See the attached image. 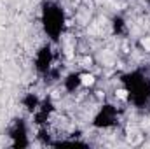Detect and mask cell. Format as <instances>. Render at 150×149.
<instances>
[{"mask_svg":"<svg viewBox=\"0 0 150 149\" xmlns=\"http://www.w3.org/2000/svg\"><path fill=\"white\" fill-rule=\"evenodd\" d=\"M93 82H94V77H93V75H82V84H84V86H91V84H93Z\"/></svg>","mask_w":150,"mask_h":149,"instance_id":"1","label":"cell"},{"mask_svg":"<svg viewBox=\"0 0 150 149\" xmlns=\"http://www.w3.org/2000/svg\"><path fill=\"white\" fill-rule=\"evenodd\" d=\"M115 93H117L119 98H127V91H126V90H117Z\"/></svg>","mask_w":150,"mask_h":149,"instance_id":"2","label":"cell"},{"mask_svg":"<svg viewBox=\"0 0 150 149\" xmlns=\"http://www.w3.org/2000/svg\"><path fill=\"white\" fill-rule=\"evenodd\" d=\"M142 44H143V47H145V49H149V51H150V37L143 39V40H142Z\"/></svg>","mask_w":150,"mask_h":149,"instance_id":"3","label":"cell"}]
</instances>
